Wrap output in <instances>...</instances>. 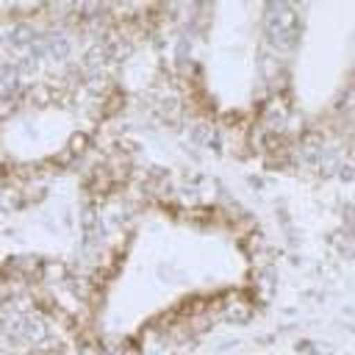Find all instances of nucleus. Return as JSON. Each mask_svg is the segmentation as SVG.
Returning <instances> with one entry per match:
<instances>
[{
	"label": "nucleus",
	"instance_id": "2",
	"mask_svg": "<svg viewBox=\"0 0 355 355\" xmlns=\"http://www.w3.org/2000/svg\"><path fill=\"white\" fill-rule=\"evenodd\" d=\"M69 275H72V269H69L64 261H42V269H39L36 283H42V286H58V283H64Z\"/></svg>",
	"mask_w": 355,
	"mask_h": 355
},
{
	"label": "nucleus",
	"instance_id": "3",
	"mask_svg": "<svg viewBox=\"0 0 355 355\" xmlns=\"http://www.w3.org/2000/svg\"><path fill=\"white\" fill-rule=\"evenodd\" d=\"M67 155L69 158H78V155H86V150H89V133L86 130H75L69 139H67Z\"/></svg>",
	"mask_w": 355,
	"mask_h": 355
},
{
	"label": "nucleus",
	"instance_id": "1",
	"mask_svg": "<svg viewBox=\"0 0 355 355\" xmlns=\"http://www.w3.org/2000/svg\"><path fill=\"white\" fill-rule=\"evenodd\" d=\"M252 311H255V305H252V300H250L247 294L230 291V294L222 297V311H219V316L227 319V322L241 324V322H247V319L252 316Z\"/></svg>",
	"mask_w": 355,
	"mask_h": 355
}]
</instances>
